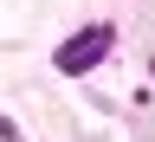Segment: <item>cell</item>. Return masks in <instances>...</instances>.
I'll use <instances>...</instances> for the list:
<instances>
[{"instance_id": "1", "label": "cell", "mask_w": 155, "mask_h": 142, "mask_svg": "<svg viewBox=\"0 0 155 142\" xmlns=\"http://www.w3.org/2000/svg\"><path fill=\"white\" fill-rule=\"evenodd\" d=\"M110 45H116V26H110V19H104V26H78L65 45L52 52V65L65 71V78H84L91 65H104V58H110Z\"/></svg>"}]
</instances>
